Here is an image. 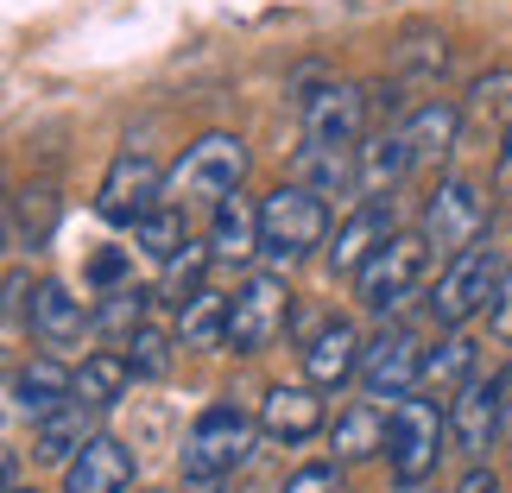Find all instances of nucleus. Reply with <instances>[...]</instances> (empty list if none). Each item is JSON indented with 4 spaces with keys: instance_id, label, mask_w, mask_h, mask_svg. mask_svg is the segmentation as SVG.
<instances>
[{
    "instance_id": "obj_25",
    "label": "nucleus",
    "mask_w": 512,
    "mask_h": 493,
    "mask_svg": "<svg viewBox=\"0 0 512 493\" xmlns=\"http://www.w3.org/2000/svg\"><path fill=\"white\" fill-rule=\"evenodd\" d=\"M57 228V190L45 184H19L7 196V241L13 247H45Z\"/></svg>"
},
{
    "instance_id": "obj_20",
    "label": "nucleus",
    "mask_w": 512,
    "mask_h": 493,
    "mask_svg": "<svg viewBox=\"0 0 512 493\" xmlns=\"http://www.w3.org/2000/svg\"><path fill=\"white\" fill-rule=\"evenodd\" d=\"M405 171H418L405 127H386V133H373V140L361 146V196L367 203H386V196L405 184Z\"/></svg>"
},
{
    "instance_id": "obj_7",
    "label": "nucleus",
    "mask_w": 512,
    "mask_h": 493,
    "mask_svg": "<svg viewBox=\"0 0 512 493\" xmlns=\"http://www.w3.org/2000/svg\"><path fill=\"white\" fill-rule=\"evenodd\" d=\"M253 430L260 424H253L247 411L209 405L184 437V475H234V468L253 456Z\"/></svg>"
},
{
    "instance_id": "obj_33",
    "label": "nucleus",
    "mask_w": 512,
    "mask_h": 493,
    "mask_svg": "<svg viewBox=\"0 0 512 493\" xmlns=\"http://www.w3.org/2000/svg\"><path fill=\"white\" fill-rule=\"evenodd\" d=\"M171 348H177V335H165V329H140L127 342V361H133V373H140V380H165L171 373Z\"/></svg>"
},
{
    "instance_id": "obj_17",
    "label": "nucleus",
    "mask_w": 512,
    "mask_h": 493,
    "mask_svg": "<svg viewBox=\"0 0 512 493\" xmlns=\"http://www.w3.org/2000/svg\"><path fill=\"white\" fill-rule=\"evenodd\" d=\"M26 317H32V335L45 348H76L83 329H95V310H83V298H76L70 285H38Z\"/></svg>"
},
{
    "instance_id": "obj_41",
    "label": "nucleus",
    "mask_w": 512,
    "mask_h": 493,
    "mask_svg": "<svg viewBox=\"0 0 512 493\" xmlns=\"http://www.w3.org/2000/svg\"><path fill=\"white\" fill-rule=\"evenodd\" d=\"M7 493H38V487H7Z\"/></svg>"
},
{
    "instance_id": "obj_11",
    "label": "nucleus",
    "mask_w": 512,
    "mask_h": 493,
    "mask_svg": "<svg viewBox=\"0 0 512 493\" xmlns=\"http://www.w3.org/2000/svg\"><path fill=\"white\" fill-rule=\"evenodd\" d=\"M367 133V89L361 83H323L304 95V140L310 146H361Z\"/></svg>"
},
{
    "instance_id": "obj_22",
    "label": "nucleus",
    "mask_w": 512,
    "mask_h": 493,
    "mask_svg": "<svg viewBox=\"0 0 512 493\" xmlns=\"http://www.w3.org/2000/svg\"><path fill=\"white\" fill-rule=\"evenodd\" d=\"M133 380H140V373H133L127 348H95V354H83V367H76V399L95 405V411H108V405L127 399Z\"/></svg>"
},
{
    "instance_id": "obj_35",
    "label": "nucleus",
    "mask_w": 512,
    "mask_h": 493,
    "mask_svg": "<svg viewBox=\"0 0 512 493\" xmlns=\"http://www.w3.org/2000/svg\"><path fill=\"white\" fill-rule=\"evenodd\" d=\"M285 493H342V475H336V462H310L285 481Z\"/></svg>"
},
{
    "instance_id": "obj_26",
    "label": "nucleus",
    "mask_w": 512,
    "mask_h": 493,
    "mask_svg": "<svg viewBox=\"0 0 512 493\" xmlns=\"http://www.w3.org/2000/svg\"><path fill=\"white\" fill-rule=\"evenodd\" d=\"M475 361H481V348H475V335H462V329H449L437 348L424 354V392H456L475 380Z\"/></svg>"
},
{
    "instance_id": "obj_39",
    "label": "nucleus",
    "mask_w": 512,
    "mask_h": 493,
    "mask_svg": "<svg viewBox=\"0 0 512 493\" xmlns=\"http://www.w3.org/2000/svg\"><path fill=\"white\" fill-rule=\"evenodd\" d=\"M500 177L512 184V127H506V140H500Z\"/></svg>"
},
{
    "instance_id": "obj_2",
    "label": "nucleus",
    "mask_w": 512,
    "mask_h": 493,
    "mask_svg": "<svg viewBox=\"0 0 512 493\" xmlns=\"http://www.w3.org/2000/svg\"><path fill=\"white\" fill-rule=\"evenodd\" d=\"M329 241V203L304 184H279L260 203V253H272L279 266L304 260Z\"/></svg>"
},
{
    "instance_id": "obj_38",
    "label": "nucleus",
    "mask_w": 512,
    "mask_h": 493,
    "mask_svg": "<svg viewBox=\"0 0 512 493\" xmlns=\"http://www.w3.org/2000/svg\"><path fill=\"white\" fill-rule=\"evenodd\" d=\"M177 493H228V487H222V475H184Z\"/></svg>"
},
{
    "instance_id": "obj_34",
    "label": "nucleus",
    "mask_w": 512,
    "mask_h": 493,
    "mask_svg": "<svg viewBox=\"0 0 512 493\" xmlns=\"http://www.w3.org/2000/svg\"><path fill=\"white\" fill-rule=\"evenodd\" d=\"M89 285H95V291L133 285V253H127V247H95V253H89Z\"/></svg>"
},
{
    "instance_id": "obj_13",
    "label": "nucleus",
    "mask_w": 512,
    "mask_h": 493,
    "mask_svg": "<svg viewBox=\"0 0 512 493\" xmlns=\"http://www.w3.org/2000/svg\"><path fill=\"white\" fill-rule=\"evenodd\" d=\"M298 354H304V380L317 386V392H336V386H348V380H361V354H367V348H361V335H354V323L329 317Z\"/></svg>"
},
{
    "instance_id": "obj_5",
    "label": "nucleus",
    "mask_w": 512,
    "mask_h": 493,
    "mask_svg": "<svg viewBox=\"0 0 512 493\" xmlns=\"http://www.w3.org/2000/svg\"><path fill=\"white\" fill-rule=\"evenodd\" d=\"M386 462H392V481H430L437 475V456L449 443V411H437L430 399H399L386 411Z\"/></svg>"
},
{
    "instance_id": "obj_42",
    "label": "nucleus",
    "mask_w": 512,
    "mask_h": 493,
    "mask_svg": "<svg viewBox=\"0 0 512 493\" xmlns=\"http://www.w3.org/2000/svg\"><path fill=\"white\" fill-rule=\"evenodd\" d=\"M146 493H152V487H146Z\"/></svg>"
},
{
    "instance_id": "obj_27",
    "label": "nucleus",
    "mask_w": 512,
    "mask_h": 493,
    "mask_svg": "<svg viewBox=\"0 0 512 493\" xmlns=\"http://www.w3.org/2000/svg\"><path fill=\"white\" fill-rule=\"evenodd\" d=\"M386 424L380 418V405H348L336 424H329V449H336L342 462H367V456H380L386 449Z\"/></svg>"
},
{
    "instance_id": "obj_3",
    "label": "nucleus",
    "mask_w": 512,
    "mask_h": 493,
    "mask_svg": "<svg viewBox=\"0 0 512 493\" xmlns=\"http://www.w3.org/2000/svg\"><path fill=\"white\" fill-rule=\"evenodd\" d=\"M424 266H430L424 228H418V234H411V228H392L386 247L373 253L361 272H354V285H361V304L373 310V317H392V310H405L411 298H418V285H424Z\"/></svg>"
},
{
    "instance_id": "obj_9",
    "label": "nucleus",
    "mask_w": 512,
    "mask_h": 493,
    "mask_svg": "<svg viewBox=\"0 0 512 493\" xmlns=\"http://www.w3.org/2000/svg\"><path fill=\"white\" fill-rule=\"evenodd\" d=\"M291 323V285L279 272H253V279L234 291V310H228V348L234 354H260L272 335H285Z\"/></svg>"
},
{
    "instance_id": "obj_12",
    "label": "nucleus",
    "mask_w": 512,
    "mask_h": 493,
    "mask_svg": "<svg viewBox=\"0 0 512 493\" xmlns=\"http://www.w3.org/2000/svg\"><path fill=\"white\" fill-rule=\"evenodd\" d=\"M500 424H506V405H500L494 380H468L456 399H449V443H456L468 462H487Z\"/></svg>"
},
{
    "instance_id": "obj_32",
    "label": "nucleus",
    "mask_w": 512,
    "mask_h": 493,
    "mask_svg": "<svg viewBox=\"0 0 512 493\" xmlns=\"http://www.w3.org/2000/svg\"><path fill=\"white\" fill-rule=\"evenodd\" d=\"M468 127H512V70H487L475 76V89H468Z\"/></svg>"
},
{
    "instance_id": "obj_14",
    "label": "nucleus",
    "mask_w": 512,
    "mask_h": 493,
    "mask_svg": "<svg viewBox=\"0 0 512 493\" xmlns=\"http://www.w3.org/2000/svg\"><path fill=\"white\" fill-rule=\"evenodd\" d=\"M133 487V449L114 437H95L76 449V462L64 468V493H127Z\"/></svg>"
},
{
    "instance_id": "obj_28",
    "label": "nucleus",
    "mask_w": 512,
    "mask_h": 493,
    "mask_svg": "<svg viewBox=\"0 0 512 493\" xmlns=\"http://www.w3.org/2000/svg\"><path fill=\"white\" fill-rule=\"evenodd\" d=\"M228 310H234V298H222V291H196V298L177 310V348L228 342Z\"/></svg>"
},
{
    "instance_id": "obj_24",
    "label": "nucleus",
    "mask_w": 512,
    "mask_h": 493,
    "mask_svg": "<svg viewBox=\"0 0 512 493\" xmlns=\"http://www.w3.org/2000/svg\"><path fill=\"white\" fill-rule=\"evenodd\" d=\"M209 247H215V260L247 266L253 253H260V209H253L247 196H228V203L215 209V222H209Z\"/></svg>"
},
{
    "instance_id": "obj_31",
    "label": "nucleus",
    "mask_w": 512,
    "mask_h": 493,
    "mask_svg": "<svg viewBox=\"0 0 512 493\" xmlns=\"http://www.w3.org/2000/svg\"><path fill=\"white\" fill-rule=\"evenodd\" d=\"M209 260H215V247H209V241H190L184 253H177V260H165L159 298H165V304H177V310H184V304L196 298V291H209V285H203V272H209Z\"/></svg>"
},
{
    "instance_id": "obj_16",
    "label": "nucleus",
    "mask_w": 512,
    "mask_h": 493,
    "mask_svg": "<svg viewBox=\"0 0 512 493\" xmlns=\"http://www.w3.org/2000/svg\"><path fill=\"white\" fill-rule=\"evenodd\" d=\"M462 127H468L462 102H449V95H430V102H418V108L405 114L411 159H418V165H437V159H449V152H456V140H462Z\"/></svg>"
},
{
    "instance_id": "obj_1",
    "label": "nucleus",
    "mask_w": 512,
    "mask_h": 493,
    "mask_svg": "<svg viewBox=\"0 0 512 493\" xmlns=\"http://www.w3.org/2000/svg\"><path fill=\"white\" fill-rule=\"evenodd\" d=\"M241 177H247V146L234 133H203L196 146H184V159L171 165L165 177V203L177 209H222L228 196H241Z\"/></svg>"
},
{
    "instance_id": "obj_29",
    "label": "nucleus",
    "mask_w": 512,
    "mask_h": 493,
    "mask_svg": "<svg viewBox=\"0 0 512 493\" xmlns=\"http://www.w3.org/2000/svg\"><path fill=\"white\" fill-rule=\"evenodd\" d=\"M95 329L108 335V342H133V335L146 329V291L140 285H121V291H102V304H95Z\"/></svg>"
},
{
    "instance_id": "obj_6",
    "label": "nucleus",
    "mask_w": 512,
    "mask_h": 493,
    "mask_svg": "<svg viewBox=\"0 0 512 493\" xmlns=\"http://www.w3.org/2000/svg\"><path fill=\"white\" fill-rule=\"evenodd\" d=\"M481 234H487V196H481V184H468V177H443V184L430 190V203H424V241H430V253L456 260V253L481 247Z\"/></svg>"
},
{
    "instance_id": "obj_30",
    "label": "nucleus",
    "mask_w": 512,
    "mask_h": 493,
    "mask_svg": "<svg viewBox=\"0 0 512 493\" xmlns=\"http://www.w3.org/2000/svg\"><path fill=\"white\" fill-rule=\"evenodd\" d=\"M133 247H140L146 260H159V266L177 260V253L190 247V234H184V209H177V203H159L140 228H133Z\"/></svg>"
},
{
    "instance_id": "obj_19",
    "label": "nucleus",
    "mask_w": 512,
    "mask_h": 493,
    "mask_svg": "<svg viewBox=\"0 0 512 493\" xmlns=\"http://www.w3.org/2000/svg\"><path fill=\"white\" fill-rule=\"evenodd\" d=\"M89 437H95V405L70 399V405H57L51 418H38V424H32V456H38V462H51V468H70V462H76V449H83Z\"/></svg>"
},
{
    "instance_id": "obj_18",
    "label": "nucleus",
    "mask_w": 512,
    "mask_h": 493,
    "mask_svg": "<svg viewBox=\"0 0 512 493\" xmlns=\"http://www.w3.org/2000/svg\"><path fill=\"white\" fill-rule=\"evenodd\" d=\"M76 399V367H64L57 354H38V361H26L13 373V411H26V418H51L57 405Z\"/></svg>"
},
{
    "instance_id": "obj_10",
    "label": "nucleus",
    "mask_w": 512,
    "mask_h": 493,
    "mask_svg": "<svg viewBox=\"0 0 512 493\" xmlns=\"http://www.w3.org/2000/svg\"><path fill=\"white\" fill-rule=\"evenodd\" d=\"M424 386V348L411 329H380L361 354V392L367 399H411Z\"/></svg>"
},
{
    "instance_id": "obj_8",
    "label": "nucleus",
    "mask_w": 512,
    "mask_h": 493,
    "mask_svg": "<svg viewBox=\"0 0 512 493\" xmlns=\"http://www.w3.org/2000/svg\"><path fill=\"white\" fill-rule=\"evenodd\" d=\"M159 203H165V171L152 165L146 152H121V159L108 165L102 190H95V215H102L108 228H140Z\"/></svg>"
},
{
    "instance_id": "obj_23",
    "label": "nucleus",
    "mask_w": 512,
    "mask_h": 493,
    "mask_svg": "<svg viewBox=\"0 0 512 493\" xmlns=\"http://www.w3.org/2000/svg\"><path fill=\"white\" fill-rule=\"evenodd\" d=\"M386 234H392V222H386V209L380 203H361L348 215V222L336 228V247H329V266L336 272H361L373 253L386 247Z\"/></svg>"
},
{
    "instance_id": "obj_37",
    "label": "nucleus",
    "mask_w": 512,
    "mask_h": 493,
    "mask_svg": "<svg viewBox=\"0 0 512 493\" xmlns=\"http://www.w3.org/2000/svg\"><path fill=\"white\" fill-rule=\"evenodd\" d=\"M456 493H500V475H494V468H481V462H475V468L462 475V487H456Z\"/></svg>"
},
{
    "instance_id": "obj_36",
    "label": "nucleus",
    "mask_w": 512,
    "mask_h": 493,
    "mask_svg": "<svg viewBox=\"0 0 512 493\" xmlns=\"http://www.w3.org/2000/svg\"><path fill=\"white\" fill-rule=\"evenodd\" d=\"M487 329H494L500 342H512V266H506V285H500V298H494V310H487Z\"/></svg>"
},
{
    "instance_id": "obj_15",
    "label": "nucleus",
    "mask_w": 512,
    "mask_h": 493,
    "mask_svg": "<svg viewBox=\"0 0 512 493\" xmlns=\"http://www.w3.org/2000/svg\"><path fill=\"white\" fill-rule=\"evenodd\" d=\"M260 430L272 443H310L323 430V399H317V386H272L266 399H260Z\"/></svg>"
},
{
    "instance_id": "obj_43",
    "label": "nucleus",
    "mask_w": 512,
    "mask_h": 493,
    "mask_svg": "<svg viewBox=\"0 0 512 493\" xmlns=\"http://www.w3.org/2000/svg\"><path fill=\"white\" fill-rule=\"evenodd\" d=\"M506 424H512V418H506Z\"/></svg>"
},
{
    "instance_id": "obj_40",
    "label": "nucleus",
    "mask_w": 512,
    "mask_h": 493,
    "mask_svg": "<svg viewBox=\"0 0 512 493\" xmlns=\"http://www.w3.org/2000/svg\"><path fill=\"white\" fill-rule=\"evenodd\" d=\"M392 493H437V481H399Z\"/></svg>"
},
{
    "instance_id": "obj_21",
    "label": "nucleus",
    "mask_w": 512,
    "mask_h": 493,
    "mask_svg": "<svg viewBox=\"0 0 512 493\" xmlns=\"http://www.w3.org/2000/svg\"><path fill=\"white\" fill-rule=\"evenodd\" d=\"M298 184L317 190L323 203L361 190V146H304L298 152Z\"/></svg>"
},
{
    "instance_id": "obj_4",
    "label": "nucleus",
    "mask_w": 512,
    "mask_h": 493,
    "mask_svg": "<svg viewBox=\"0 0 512 493\" xmlns=\"http://www.w3.org/2000/svg\"><path fill=\"white\" fill-rule=\"evenodd\" d=\"M500 285H506L500 253L494 247H468V253H456V260L443 266L437 291H430V317H437L443 329H462V323H475V317L494 310Z\"/></svg>"
}]
</instances>
